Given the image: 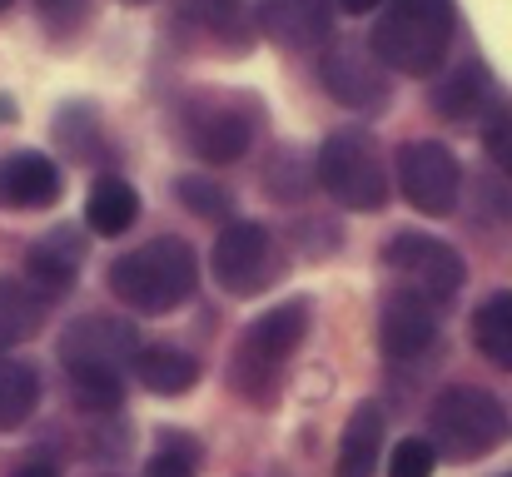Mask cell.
<instances>
[{
	"instance_id": "obj_1",
	"label": "cell",
	"mask_w": 512,
	"mask_h": 477,
	"mask_svg": "<svg viewBox=\"0 0 512 477\" xmlns=\"http://www.w3.org/2000/svg\"><path fill=\"white\" fill-rule=\"evenodd\" d=\"M368 50L383 70L433 75L453 45V0H383Z\"/></svg>"
},
{
	"instance_id": "obj_2",
	"label": "cell",
	"mask_w": 512,
	"mask_h": 477,
	"mask_svg": "<svg viewBox=\"0 0 512 477\" xmlns=\"http://www.w3.org/2000/svg\"><path fill=\"white\" fill-rule=\"evenodd\" d=\"M199 284V264H194V249L184 239H150L130 254L115 259L110 269V289L120 304H130L135 314H170L179 304H189Z\"/></svg>"
},
{
	"instance_id": "obj_3",
	"label": "cell",
	"mask_w": 512,
	"mask_h": 477,
	"mask_svg": "<svg viewBox=\"0 0 512 477\" xmlns=\"http://www.w3.org/2000/svg\"><path fill=\"white\" fill-rule=\"evenodd\" d=\"M503 433H508V413H503V403L488 388L453 383L428 408V443H433L438 458L478 463V458H488L503 443Z\"/></svg>"
},
{
	"instance_id": "obj_4",
	"label": "cell",
	"mask_w": 512,
	"mask_h": 477,
	"mask_svg": "<svg viewBox=\"0 0 512 477\" xmlns=\"http://www.w3.org/2000/svg\"><path fill=\"white\" fill-rule=\"evenodd\" d=\"M319 184L343 209L378 214L388 204V169L378 155V140L368 130H334L319 150Z\"/></svg>"
},
{
	"instance_id": "obj_5",
	"label": "cell",
	"mask_w": 512,
	"mask_h": 477,
	"mask_svg": "<svg viewBox=\"0 0 512 477\" xmlns=\"http://www.w3.org/2000/svg\"><path fill=\"white\" fill-rule=\"evenodd\" d=\"M304 333H309V299H284L264 318H254L239 338V353H234V383L249 398H264L274 388L279 368L304 343Z\"/></svg>"
},
{
	"instance_id": "obj_6",
	"label": "cell",
	"mask_w": 512,
	"mask_h": 477,
	"mask_svg": "<svg viewBox=\"0 0 512 477\" xmlns=\"http://www.w3.org/2000/svg\"><path fill=\"white\" fill-rule=\"evenodd\" d=\"M383 264L398 274L403 294H418L423 304H448L463 289V259L453 244L433 239V234H393V244L383 249Z\"/></svg>"
},
{
	"instance_id": "obj_7",
	"label": "cell",
	"mask_w": 512,
	"mask_h": 477,
	"mask_svg": "<svg viewBox=\"0 0 512 477\" xmlns=\"http://www.w3.org/2000/svg\"><path fill=\"white\" fill-rule=\"evenodd\" d=\"M398 189L413 209H423L428 219H443L458 209L463 194V169L448 145L438 140H408L398 150Z\"/></svg>"
},
{
	"instance_id": "obj_8",
	"label": "cell",
	"mask_w": 512,
	"mask_h": 477,
	"mask_svg": "<svg viewBox=\"0 0 512 477\" xmlns=\"http://www.w3.org/2000/svg\"><path fill=\"white\" fill-rule=\"evenodd\" d=\"M209 269H214V284L234 299H254L264 294V284L279 274V254H274V239L264 224H229L219 239H214V254H209Z\"/></svg>"
},
{
	"instance_id": "obj_9",
	"label": "cell",
	"mask_w": 512,
	"mask_h": 477,
	"mask_svg": "<svg viewBox=\"0 0 512 477\" xmlns=\"http://www.w3.org/2000/svg\"><path fill=\"white\" fill-rule=\"evenodd\" d=\"M135 353H140V333L130 323H120V318L90 314L80 323H70L65 338H60L65 373L70 368H110V373H120V368L135 363Z\"/></svg>"
},
{
	"instance_id": "obj_10",
	"label": "cell",
	"mask_w": 512,
	"mask_h": 477,
	"mask_svg": "<svg viewBox=\"0 0 512 477\" xmlns=\"http://www.w3.org/2000/svg\"><path fill=\"white\" fill-rule=\"evenodd\" d=\"M319 75H324V90L348 105V110H383L388 105V75H383V65L373 60V50L368 45H358V40H343L334 45L329 55H324V65H319Z\"/></svg>"
},
{
	"instance_id": "obj_11",
	"label": "cell",
	"mask_w": 512,
	"mask_h": 477,
	"mask_svg": "<svg viewBox=\"0 0 512 477\" xmlns=\"http://www.w3.org/2000/svg\"><path fill=\"white\" fill-rule=\"evenodd\" d=\"M254 140V115L229 100H199L189 110V150L204 164H234Z\"/></svg>"
},
{
	"instance_id": "obj_12",
	"label": "cell",
	"mask_w": 512,
	"mask_h": 477,
	"mask_svg": "<svg viewBox=\"0 0 512 477\" xmlns=\"http://www.w3.org/2000/svg\"><path fill=\"white\" fill-rule=\"evenodd\" d=\"M254 30L284 50H314L334 30V0H259Z\"/></svg>"
},
{
	"instance_id": "obj_13",
	"label": "cell",
	"mask_w": 512,
	"mask_h": 477,
	"mask_svg": "<svg viewBox=\"0 0 512 477\" xmlns=\"http://www.w3.org/2000/svg\"><path fill=\"white\" fill-rule=\"evenodd\" d=\"M65 179L55 169V159L40 150H20V155L0 159V209H50L60 199Z\"/></svg>"
},
{
	"instance_id": "obj_14",
	"label": "cell",
	"mask_w": 512,
	"mask_h": 477,
	"mask_svg": "<svg viewBox=\"0 0 512 477\" xmlns=\"http://www.w3.org/2000/svg\"><path fill=\"white\" fill-rule=\"evenodd\" d=\"M433 333H438V314H433V304H423L418 294H393V299L383 304V314H378V348H383L388 358H413V353H423V348L433 343Z\"/></svg>"
},
{
	"instance_id": "obj_15",
	"label": "cell",
	"mask_w": 512,
	"mask_h": 477,
	"mask_svg": "<svg viewBox=\"0 0 512 477\" xmlns=\"http://www.w3.org/2000/svg\"><path fill=\"white\" fill-rule=\"evenodd\" d=\"M80 259H85L80 234L55 229V234H45V239H40L30 254H25V284H30L40 299L65 294V289L75 284V274H80Z\"/></svg>"
},
{
	"instance_id": "obj_16",
	"label": "cell",
	"mask_w": 512,
	"mask_h": 477,
	"mask_svg": "<svg viewBox=\"0 0 512 477\" xmlns=\"http://www.w3.org/2000/svg\"><path fill=\"white\" fill-rule=\"evenodd\" d=\"M383 458V408L378 403H358L339 443V463L334 477H373Z\"/></svg>"
},
{
	"instance_id": "obj_17",
	"label": "cell",
	"mask_w": 512,
	"mask_h": 477,
	"mask_svg": "<svg viewBox=\"0 0 512 477\" xmlns=\"http://www.w3.org/2000/svg\"><path fill=\"white\" fill-rule=\"evenodd\" d=\"M135 219H140V194H135L120 174L95 179V189H90V199H85V224H90L95 234L115 239V234H125Z\"/></svg>"
},
{
	"instance_id": "obj_18",
	"label": "cell",
	"mask_w": 512,
	"mask_h": 477,
	"mask_svg": "<svg viewBox=\"0 0 512 477\" xmlns=\"http://www.w3.org/2000/svg\"><path fill=\"white\" fill-rule=\"evenodd\" d=\"M130 368H135V378H140L150 393H160V398H179V393H189V388L199 383V363H194L189 353H179V348H140Z\"/></svg>"
},
{
	"instance_id": "obj_19",
	"label": "cell",
	"mask_w": 512,
	"mask_h": 477,
	"mask_svg": "<svg viewBox=\"0 0 512 477\" xmlns=\"http://www.w3.org/2000/svg\"><path fill=\"white\" fill-rule=\"evenodd\" d=\"M189 20L214 45H229V50H249L254 40V15L244 0H189Z\"/></svg>"
},
{
	"instance_id": "obj_20",
	"label": "cell",
	"mask_w": 512,
	"mask_h": 477,
	"mask_svg": "<svg viewBox=\"0 0 512 477\" xmlns=\"http://www.w3.org/2000/svg\"><path fill=\"white\" fill-rule=\"evenodd\" d=\"M40 323H45V299L25 279H0V348L35 338Z\"/></svg>"
},
{
	"instance_id": "obj_21",
	"label": "cell",
	"mask_w": 512,
	"mask_h": 477,
	"mask_svg": "<svg viewBox=\"0 0 512 477\" xmlns=\"http://www.w3.org/2000/svg\"><path fill=\"white\" fill-rule=\"evenodd\" d=\"M40 403V373L20 358H0V433L25 428Z\"/></svg>"
},
{
	"instance_id": "obj_22",
	"label": "cell",
	"mask_w": 512,
	"mask_h": 477,
	"mask_svg": "<svg viewBox=\"0 0 512 477\" xmlns=\"http://www.w3.org/2000/svg\"><path fill=\"white\" fill-rule=\"evenodd\" d=\"M473 338H478V348H483L488 363H498L503 373H512V294L488 299L473 314Z\"/></svg>"
},
{
	"instance_id": "obj_23",
	"label": "cell",
	"mask_w": 512,
	"mask_h": 477,
	"mask_svg": "<svg viewBox=\"0 0 512 477\" xmlns=\"http://www.w3.org/2000/svg\"><path fill=\"white\" fill-rule=\"evenodd\" d=\"M483 100H488V75H483L478 65L453 70V75L433 90V105H438L443 120H468V115L483 110Z\"/></svg>"
},
{
	"instance_id": "obj_24",
	"label": "cell",
	"mask_w": 512,
	"mask_h": 477,
	"mask_svg": "<svg viewBox=\"0 0 512 477\" xmlns=\"http://www.w3.org/2000/svg\"><path fill=\"white\" fill-rule=\"evenodd\" d=\"M70 388H75L80 408H95V413H110L125 398V383L110 368H70Z\"/></svg>"
},
{
	"instance_id": "obj_25",
	"label": "cell",
	"mask_w": 512,
	"mask_h": 477,
	"mask_svg": "<svg viewBox=\"0 0 512 477\" xmlns=\"http://www.w3.org/2000/svg\"><path fill=\"white\" fill-rule=\"evenodd\" d=\"M174 199L184 204V209H194V214H224L234 199H229V189L224 184H209L204 174H184V179H174Z\"/></svg>"
},
{
	"instance_id": "obj_26",
	"label": "cell",
	"mask_w": 512,
	"mask_h": 477,
	"mask_svg": "<svg viewBox=\"0 0 512 477\" xmlns=\"http://www.w3.org/2000/svg\"><path fill=\"white\" fill-rule=\"evenodd\" d=\"M433 468H438V453L428 438H403L388 453V477H433Z\"/></svg>"
},
{
	"instance_id": "obj_27",
	"label": "cell",
	"mask_w": 512,
	"mask_h": 477,
	"mask_svg": "<svg viewBox=\"0 0 512 477\" xmlns=\"http://www.w3.org/2000/svg\"><path fill=\"white\" fill-rule=\"evenodd\" d=\"M145 477H194V453H189V443H184V448H179V443L160 448V453L145 463Z\"/></svg>"
},
{
	"instance_id": "obj_28",
	"label": "cell",
	"mask_w": 512,
	"mask_h": 477,
	"mask_svg": "<svg viewBox=\"0 0 512 477\" xmlns=\"http://www.w3.org/2000/svg\"><path fill=\"white\" fill-rule=\"evenodd\" d=\"M483 145H488V159L512 179V120H488Z\"/></svg>"
},
{
	"instance_id": "obj_29",
	"label": "cell",
	"mask_w": 512,
	"mask_h": 477,
	"mask_svg": "<svg viewBox=\"0 0 512 477\" xmlns=\"http://www.w3.org/2000/svg\"><path fill=\"white\" fill-rule=\"evenodd\" d=\"M383 0H334V10H343V15H368V10H378Z\"/></svg>"
},
{
	"instance_id": "obj_30",
	"label": "cell",
	"mask_w": 512,
	"mask_h": 477,
	"mask_svg": "<svg viewBox=\"0 0 512 477\" xmlns=\"http://www.w3.org/2000/svg\"><path fill=\"white\" fill-rule=\"evenodd\" d=\"M40 5H45V10H50V15H55V10H75V5H80V0H40Z\"/></svg>"
},
{
	"instance_id": "obj_31",
	"label": "cell",
	"mask_w": 512,
	"mask_h": 477,
	"mask_svg": "<svg viewBox=\"0 0 512 477\" xmlns=\"http://www.w3.org/2000/svg\"><path fill=\"white\" fill-rule=\"evenodd\" d=\"M15 477H55V468H25V473H15Z\"/></svg>"
},
{
	"instance_id": "obj_32",
	"label": "cell",
	"mask_w": 512,
	"mask_h": 477,
	"mask_svg": "<svg viewBox=\"0 0 512 477\" xmlns=\"http://www.w3.org/2000/svg\"><path fill=\"white\" fill-rule=\"evenodd\" d=\"M125 5H150V0H125Z\"/></svg>"
},
{
	"instance_id": "obj_33",
	"label": "cell",
	"mask_w": 512,
	"mask_h": 477,
	"mask_svg": "<svg viewBox=\"0 0 512 477\" xmlns=\"http://www.w3.org/2000/svg\"><path fill=\"white\" fill-rule=\"evenodd\" d=\"M0 10H10V0H0Z\"/></svg>"
},
{
	"instance_id": "obj_34",
	"label": "cell",
	"mask_w": 512,
	"mask_h": 477,
	"mask_svg": "<svg viewBox=\"0 0 512 477\" xmlns=\"http://www.w3.org/2000/svg\"><path fill=\"white\" fill-rule=\"evenodd\" d=\"M508 477H512V473H508Z\"/></svg>"
}]
</instances>
